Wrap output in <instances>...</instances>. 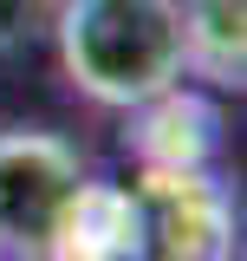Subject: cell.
I'll list each match as a JSON object with an SVG mask.
<instances>
[{
  "label": "cell",
  "instance_id": "4",
  "mask_svg": "<svg viewBox=\"0 0 247 261\" xmlns=\"http://www.w3.org/2000/svg\"><path fill=\"white\" fill-rule=\"evenodd\" d=\"M33 20V0H0V46H13Z\"/></svg>",
  "mask_w": 247,
  "mask_h": 261
},
{
  "label": "cell",
  "instance_id": "3",
  "mask_svg": "<svg viewBox=\"0 0 247 261\" xmlns=\"http://www.w3.org/2000/svg\"><path fill=\"white\" fill-rule=\"evenodd\" d=\"M182 72L241 85V0H189L182 7Z\"/></svg>",
  "mask_w": 247,
  "mask_h": 261
},
{
  "label": "cell",
  "instance_id": "1",
  "mask_svg": "<svg viewBox=\"0 0 247 261\" xmlns=\"http://www.w3.org/2000/svg\"><path fill=\"white\" fill-rule=\"evenodd\" d=\"M59 59L91 105L137 111L182 85V0H59Z\"/></svg>",
  "mask_w": 247,
  "mask_h": 261
},
{
  "label": "cell",
  "instance_id": "2",
  "mask_svg": "<svg viewBox=\"0 0 247 261\" xmlns=\"http://www.w3.org/2000/svg\"><path fill=\"white\" fill-rule=\"evenodd\" d=\"M85 190L78 150L52 130H0V255L46 261Z\"/></svg>",
  "mask_w": 247,
  "mask_h": 261
}]
</instances>
